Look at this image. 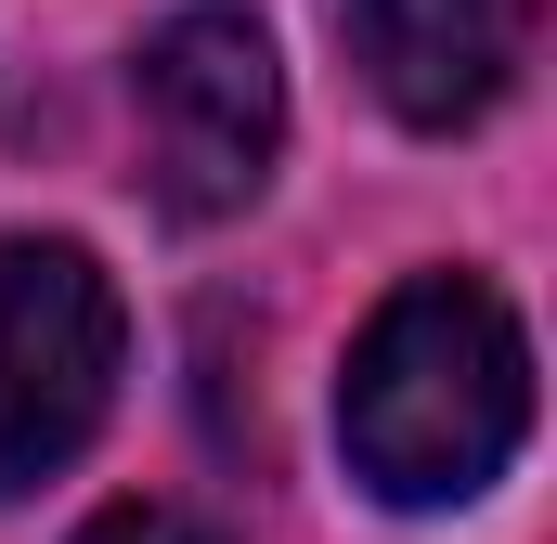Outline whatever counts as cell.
Instances as JSON below:
<instances>
[{"label":"cell","mask_w":557,"mask_h":544,"mask_svg":"<svg viewBox=\"0 0 557 544\" xmlns=\"http://www.w3.org/2000/svg\"><path fill=\"white\" fill-rule=\"evenodd\" d=\"M131 311L78 234H0V493H39L117 415Z\"/></svg>","instance_id":"cell-2"},{"label":"cell","mask_w":557,"mask_h":544,"mask_svg":"<svg viewBox=\"0 0 557 544\" xmlns=\"http://www.w3.org/2000/svg\"><path fill=\"white\" fill-rule=\"evenodd\" d=\"M532 441V337L480 272H416L376 298L337 376V454L376 506H467Z\"/></svg>","instance_id":"cell-1"},{"label":"cell","mask_w":557,"mask_h":544,"mask_svg":"<svg viewBox=\"0 0 557 544\" xmlns=\"http://www.w3.org/2000/svg\"><path fill=\"white\" fill-rule=\"evenodd\" d=\"M285 156V65L247 0H195L143 39V182L169 221H234Z\"/></svg>","instance_id":"cell-3"},{"label":"cell","mask_w":557,"mask_h":544,"mask_svg":"<svg viewBox=\"0 0 557 544\" xmlns=\"http://www.w3.org/2000/svg\"><path fill=\"white\" fill-rule=\"evenodd\" d=\"M350 65L376 78L389 118L416 131H467L519 91L532 39H545V0H350Z\"/></svg>","instance_id":"cell-4"},{"label":"cell","mask_w":557,"mask_h":544,"mask_svg":"<svg viewBox=\"0 0 557 544\" xmlns=\"http://www.w3.org/2000/svg\"><path fill=\"white\" fill-rule=\"evenodd\" d=\"M78 544H221L208 519H182V506H104Z\"/></svg>","instance_id":"cell-5"}]
</instances>
